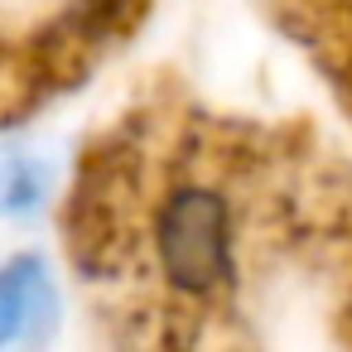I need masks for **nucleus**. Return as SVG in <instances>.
<instances>
[{
	"mask_svg": "<svg viewBox=\"0 0 352 352\" xmlns=\"http://www.w3.org/2000/svg\"><path fill=\"white\" fill-rule=\"evenodd\" d=\"M58 323V294L39 256H15L0 275V342L49 338Z\"/></svg>",
	"mask_w": 352,
	"mask_h": 352,
	"instance_id": "obj_2",
	"label": "nucleus"
},
{
	"mask_svg": "<svg viewBox=\"0 0 352 352\" xmlns=\"http://www.w3.org/2000/svg\"><path fill=\"white\" fill-rule=\"evenodd\" d=\"M39 193H44V174L30 164V160H10L6 164V208L15 212V217H25L34 203H39Z\"/></svg>",
	"mask_w": 352,
	"mask_h": 352,
	"instance_id": "obj_3",
	"label": "nucleus"
},
{
	"mask_svg": "<svg viewBox=\"0 0 352 352\" xmlns=\"http://www.w3.org/2000/svg\"><path fill=\"white\" fill-rule=\"evenodd\" d=\"M160 265L174 289L208 294L232 275V212L208 188H179L160 208Z\"/></svg>",
	"mask_w": 352,
	"mask_h": 352,
	"instance_id": "obj_1",
	"label": "nucleus"
}]
</instances>
